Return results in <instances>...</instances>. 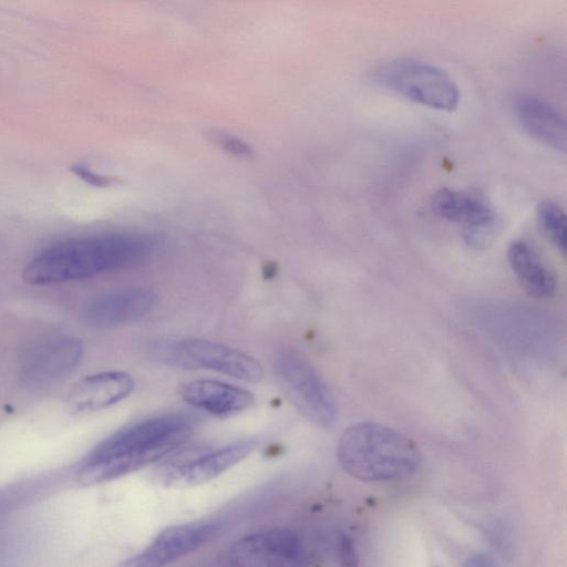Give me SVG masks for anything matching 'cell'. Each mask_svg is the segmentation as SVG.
<instances>
[{"instance_id":"cell-19","label":"cell","mask_w":567,"mask_h":567,"mask_svg":"<svg viewBox=\"0 0 567 567\" xmlns=\"http://www.w3.org/2000/svg\"><path fill=\"white\" fill-rule=\"evenodd\" d=\"M339 560L341 567H357L358 555L352 539L348 535L339 538Z\"/></svg>"},{"instance_id":"cell-6","label":"cell","mask_w":567,"mask_h":567,"mask_svg":"<svg viewBox=\"0 0 567 567\" xmlns=\"http://www.w3.org/2000/svg\"><path fill=\"white\" fill-rule=\"evenodd\" d=\"M158 357L164 362L185 369H206L248 382L262 379V368L249 354L223 343L182 339L162 344Z\"/></svg>"},{"instance_id":"cell-3","label":"cell","mask_w":567,"mask_h":567,"mask_svg":"<svg viewBox=\"0 0 567 567\" xmlns=\"http://www.w3.org/2000/svg\"><path fill=\"white\" fill-rule=\"evenodd\" d=\"M337 458L350 476L363 482L402 480L421 464L417 444L394 429L374 422L349 426L338 442Z\"/></svg>"},{"instance_id":"cell-7","label":"cell","mask_w":567,"mask_h":567,"mask_svg":"<svg viewBox=\"0 0 567 567\" xmlns=\"http://www.w3.org/2000/svg\"><path fill=\"white\" fill-rule=\"evenodd\" d=\"M430 206L437 217L461 224L464 240L476 249L488 247L501 229L492 204L476 190L442 187L432 195Z\"/></svg>"},{"instance_id":"cell-9","label":"cell","mask_w":567,"mask_h":567,"mask_svg":"<svg viewBox=\"0 0 567 567\" xmlns=\"http://www.w3.org/2000/svg\"><path fill=\"white\" fill-rule=\"evenodd\" d=\"M255 439L239 440L217 450L193 453L159 471L161 481L168 486L188 487L204 484L245 460L257 446Z\"/></svg>"},{"instance_id":"cell-13","label":"cell","mask_w":567,"mask_h":567,"mask_svg":"<svg viewBox=\"0 0 567 567\" xmlns=\"http://www.w3.org/2000/svg\"><path fill=\"white\" fill-rule=\"evenodd\" d=\"M516 120L537 142L565 153L567 144L566 118L549 102L528 93L518 94L513 103Z\"/></svg>"},{"instance_id":"cell-11","label":"cell","mask_w":567,"mask_h":567,"mask_svg":"<svg viewBox=\"0 0 567 567\" xmlns=\"http://www.w3.org/2000/svg\"><path fill=\"white\" fill-rule=\"evenodd\" d=\"M83 355V344L70 337L45 340L28 351L23 358L20 379L31 388L52 384L69 375Z\"/></svg>"},{"instance_id":"cell-18","label":"cell","mask_w":567,"mask_h":567,"mask_svg":"<svg viewBox=\"0 0 567 567\" xmlns=\"http://www.w3.org/2000/svg\"><path fill=\"white\" fill-rule=\"evenodd\" d=\"M215 141L229 154L237 157H249L252 148L245 141L228 134L215 133Z\"/></svg>"},{"instance_id":"cell-21","label":"cell","mask_w":567,"mask_h":567,"mask_svg":"<svg viewBox=\"0 0 567 567\" xmlns=\"http://www.w3.org/2000/svg\"><path fill=\"white\" fill-rule=\"evenodd\" d=\"M464 567H498L497 563L486 554L471 556Z\"/></svg>"},{"instance_id":"cell-12","label":"cell","mask_w":567,"mask_h":567,"mask_svg":"<svg viewBox=\"0 0 567 567\" xmlns=\"http://www.w3.org/2000/svg\"><path fill=\"white\" fill-rule=\"evenodd\" d=\"M156 302L157 295L148 288H123L92 300L85 308L84 316L94 327L116 328L145 317Z\"/></svg>"},{"instance_id":"cell-10","label":"cell","mask_w":567,"mask_h":567,"mask_svg":"<svg viewBox=\"0 0 567 567\" xmlns=\"http://www.w3.org/2000/svg\"><path fill=\"white\" fill-rule=\"evenodd\" d=\"M223 526L220 520L171 526L127 560L124 567H164L214 539Z\"/></svg>"},{"instance_id":"cell-2","label":"cell","mask_w":567,"mask_h":567,"mask_svg":"<svg viewBox=\"0 0 567 567\" xmlns=\"http://www.w3.org/2000/svg\"><path fill=\"white\" fill-rule=\"evenodd\" d=\"M194 419L167 413L133 423L99 443L76 471L85 486L110 482L172 453L189 436Z\"/></svg>"},{"instance_id":"cell-20","label":"cell","mask_w":567,"mask_h":567,"mask_svg":"<svg viewBox=\"0 0 567 567\" xmlns=\"http://www.w3.org/2000/svg\"><path fill=\"white\" fill-rule=\"evenodd\" d=\"M70 168L76 176L93 186L104 187L113 182L111 177L97 174L81 164L72 165Z\"/></svg>"},{"instance_id":"cell-4","label":"cell","mask_w":567,"mask_h":567,"mask_svg":"<svg viewBox=\"0 0 567 567\" xmlns=\"http://www.w3.org/2000/svg\"><path fill=\"white\" fill-rule=\"evenodd\" d=\"M372 78L379 85L423 106L452 112L460 90L449 73L425 61L396 58L378 65Z\"/></svg>"},{"instance_id":"cell-17","label":"cell","mask_w":567,"mask_h":567,"mask_svg":"<svg viewBox=\"0 0 567 567\" xmlns=\"http://www.w3.org/2000/svg\"><path fill=\"white\" fill-rule=\"evenodd\" d=\"M536 215L540 233L559 251L565 254L567 228L563 208L551 200H543L537 206Z\"/></svg>"},{"instance_id":"cell-5","label":"cell","mask_w":567,"mask_h":567,"mask_svg":"<svg viewBox=\"0 0 567 567\" xmlns=\"http://www.w3.org/2000/svg\"><path fill=\"white\" fill-rule=\"evenodd\" d=\"M274 375L291 404L311 423L329 429L337 421V408L323 380L292 348L280 349L274 359Z\"/></svg>"},{"instance_id":"cell-8","label":"cell","mask_w":567,"mask_h":567,"mask_svg":"<svg viewBox=\"0 0 567 567\" xmlns=\"http://www.w3.org/2000/svg\"><path fill=\"white\" fill-rule=\"evenodd\" d=\"M227 560L230 567H302L306 555L296 533L272 528L237 539Z\"/></svg>"},{"instance_id":"cell-15","label":"cell","mask_w":567,"mask_h":567,"mask_svg":"<svg viewBox=\"0 0 567 567\" xmlns=\"http://www.w3.org/2000/svg\"><path fill=\"white\" fill-rule=\"evenodd\" d=\"M181 396L194 408L220 417L243 412L255 401L249 391L210 379L184 383L181 388Z\"/></svg>"},{"instance_id":"cell-1","label":"cell","mask_w":567,"mask_h":567,"mask_svg":"<svg viewBox=\"0 0 567 567\" xmlns=\"http://www.w3.org/2000/svg\"><path fill=\"white\" fill-rule=\"evenodd\" d=\"M156 239L147 234H107L70 238L40 251L23 277L37 286L93 278L130 268L148 258Z\"/></svg>"},{"instance_id":"cell-14","label":"cell","mask_w":567,"mask_h":567,"mask_svg":"<svg viewBox=\"0 0 567 567\" xmlns=\"http://www.w3.org/2000/svg\"><path fill=\"white\" fill-rule=\"evenodd\" d=\"M134 379L123 371L87 375L71 390L68 405L73 413H90L110 408L131 395Z\"/></svg>"},{"instance_id":"cell-16","label":"cell","mask_w":567,"mask_h":567,"mask_svg":"<svg viewBox=\"0 0 567 567\" xmlns=\"http://www.w3.org/2000/svg\"><path fill=\"white\" fill-rule=\"evenodd\" d=\"M507 260L524 291L534 298H547L556 288V278L534 248L524 240L513 241Z\"/></svg>"}]
</instances>
